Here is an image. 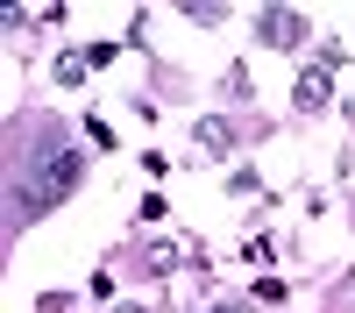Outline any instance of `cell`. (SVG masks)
Instances as JSON below:
<instances>
[{"mask_svg":"<svg viewBox=\"0 0 355 313\" xmlns=\"http://www.w3.org/2000/svg\"><path fill=\"white\" fill-rule=\"evenodd\" d=\"M85 65H107V50H64V57H57V78L78 85V78H85Z\"/></svg>","mask_w":355,"mask_h":313,"instance_id":"4","label":"cell"},{"mask_svg":"<svg viewBox=\"0 0 355 313\" xmlns=\"http://www.w3.org/2000/svg\"><path fill=\"white\" fill-rule=\"evenodd\" d=\"M327 100H334V85H327V71H306V78H299V107L313 114V107H327Z\"/></svg>","mask_w":355,"mask_h":313,"instance_id":"5","label":"cell"},{"mask_svg":"<svg viewBox=\"0 0 355 313\" xmlns=\"http://www.w3.org/2000/svg\"><path fill=\"white\" fill-rule=\"evenodd\" d=\"M256 43L299 50V43H306V15H299V8H263V15H256Z\"/></svg>","mask_w":355,"mask_h":313,"instance_id":"2","label":"cell"},{"mask_svg":"<svg viewBox=\"0 0 355 313\" xmlns=\"http://www.w3.org/2000/svg\"><path fill=\"white\" fill-rule=\"evenodd\" d=\"M71 185H78V150H57L43 178H21V192H15V214H43L50 199H64Z\"/></svg>","mask_w":355,"mask_h":313,"instance_id":"1","label":"cell"},{"mask_svg":"<svg viewBox=\"0 0 355 313\" xmlns=\"http://www.w3.org/2000/svg\"><path fill=\"white\" fill-rule=\"evenodd\" d=\"M214 313H256V306H214Z\"/></svg>","mask_w":355,"mask_h":313,"instance_id":"6","label":"cell"},{"mask_svg":"<svg viewBox=\"0 0 355 313\" xmlns=\"http://www.w3.org/2000/svg\"><path fill=\"white\" fill-rule=\"evenodd\" d=\"M192 135H199V150H206V157H234V128L220 121V114H206Z\"/></svg>","mask_w":355,"mask_h":313,"instance_id":"3","label":"cell"}]
</instances>
